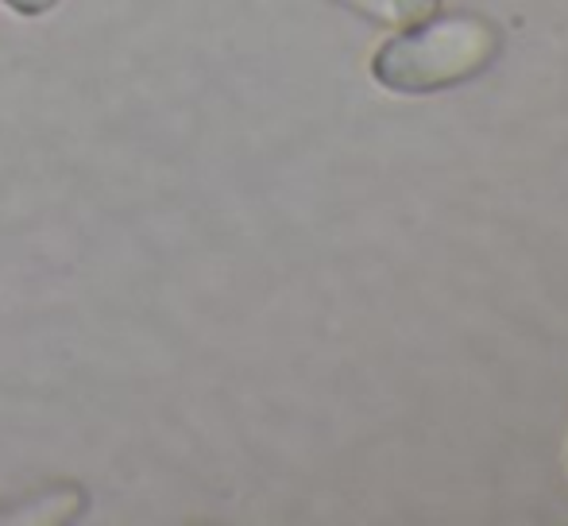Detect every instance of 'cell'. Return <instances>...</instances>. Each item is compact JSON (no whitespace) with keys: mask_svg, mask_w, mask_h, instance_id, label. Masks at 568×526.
<instances>
[{"mask_svg":"<svg viewBox=\"0 0 568 526\" xmlns=\"http://www.w3.org/2000/svg\"><path fill=\"white\" fill-rule=\"evenodd\" d=\"M4 4L12 8V12L20 16V20H39V16L51 12V8L59 4V0H4Z\"/></svg>","mask_w":568,"mask_h":526,"instance_id":"3957f363","label":"cell"},{"mask_svg":"<svg viewBox=\"0 0 568 526\" xmlns=\"http://www.w3.org/2000/svg\"><path fill=\"white\" fill-rule=\"evenodd\" d=\"M85 512V492L67 484V488H54L47 496H39L36 504H23V512H12L4 515V523H70L74 515Z\"/></svg>","mask_w":568,"mask_h":526,"instance_id":"7a4b0ae2","label":"cell"},{"mask_svg":"<svg viewBox=\"0 0 568 526\" xmlns=\"http://www.w3.org/2000/svg\"><path fill=\"white\" fill-rule=\"evenodd\" d=\"M495 51H499V36L491 23L456 16V20L429 23L414 36L390 39L372 59V74L387 90L426 93L471 78L495 59Z\"/></svg>","mask_w":568,"mask_h":526,"instance_id":"6da1fadb","label":"cell"}]
</instances>
